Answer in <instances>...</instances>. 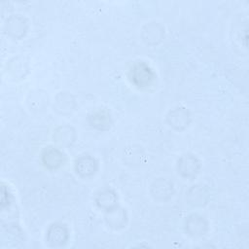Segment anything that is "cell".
Masks as SVG:
<instances>
[{"label":"cell","instance_id":"obj_10","mask_svg":"<svg viewBox=\"0 0 249 249\" xmlns=\"http://www.w3.org/2000/svg\"><path fill=\"white\" fill-rule=\"evenodd\" d=\"M88 120L89 124L98 130H107L112 124L111 115L105 109H97L91 112L89 115Z\"/></svg>","mask_w":249,"mask_h":249},{"label":"cell","instance_id":"obj_1","mask_svg":"<svg viewBox=\"0 0 249 249\" xmlns=\"http://www.w3.org/2000/svg\"><path fill=\"white\" fill-rule=\"evenodd\" d=\"M132 83L138 88L149 87L155 80L156 75L151 67L144 61H137L130 70Z\"/></svg>","mask_w":249,"mask_h":249},{"label":"cell","instance_id":"obj_8","mask_svg":"<svg viewBox=\"0 0 249 249\" xmlns=\"http://www.w3.org/2000/svg\"><path fill=\"white\" fill-rule=\"evenodd\" d=\"M75 169L81 177H90L97 170V161L89 155L81 156L75 161Z\"/></svg>","mask_w":249,"mask_h":249},{"label":"cell","instance_id":"obj_16","mask_svg":"<svg viewBox=\"0 0 249 249\" xmlns=\"http://www.w3.org/2000/svg\"><path fill=\"white\" fill-rule=\"evenodd\" d=\"M74 108V100L71 95L66 94L65 92H61L56 97V110L60 109L61 113H65V111H71Z\"/></svg>","mask_w":249,"mask_h":249},{"label":"cell","instance_id":"obj_12","mask_svg":"<svg viewBox=\"0 0 249 249\" xmlns=\"http://www.w3.org/2000/svg\"><path fill=\"white\" fill-rule=\"evenodd\" d=\"M209 193L203 186H193L187 193V200L193 206H202L207 203Z\"/></svg>","mask_w":249,"mask_h":249},{"label":"cell","instance_id":"obj_6","mask_svg":"<svg viewBox=\"0 0 249 249\" xmlns=\"http://www.w3.org/2000/svg\"><path fill=\"white\" fill-rule=\"evenodd\" d=\"M151 194L153 197L160 201L169 199L173 194V184L165 178H159L151 185Z\"/></svg>","mask_w":249,"mask_h":249},{"label":"cell","instance_id":"obj_13","mask_svg":"<svg viewBox=\"0 0 249 249\" xmlns=\"http://www.w3.org/2000/svg\"><path fill=\"white\" fill-rule=\"evenodd\" d=\"M105 220L107 224L115 229H120L124 227L126 224V212L124 209L120 208L118 206H115L114 208L106 211Z\"/></svg>","mask_w":249,"mask_h":249},{"label":"cell","instance_id":"obj_9","mask_svg":"<svg viewBox=\"0 0 249 249\" xmlns=\"http://www.w3.org/2000/svg\"><path fill=\"white\" fill-rule=\"evenodd\" d=\"M68 239V231L61 224H53L47 231V241L51 246H61Z\"/></svg>","mask_w":249,"mask_h":249},{"label":"cell","instance_id":"obj_7","mask_svg":"<svg viewBox=\"0 0 249 249\" xmlns=\"http://www.w3.org/2000/svg\"><path fill=\"white\" fill-rule=\"evenodd\" d=\"M207 228L206 220L198 214H192L185 221V230L188 234L193 237L204 235L207 231Z\"/></svg>","mask_w":249,"mask_h":249},{"label":"cell","instance_id":"obj_14","mask_svg":"<svg viewBox=\"0 0 249 249\" xmlns=\"http://www.w3.org/2000/svg\"><path fill=\"white\" fill-rule=\"evenodd\" d=\"M117 195L114 191L105 189L99 192L95 196V202L98 207L108 211L117 206Z\"/></svg>","mask_w":249,"mask_h":249},{"label":"cell","instance_id":"obj_17","mask_svg":"<svg viewBox=\"0 0 249 249\" xmlns=\"http://www.w3.org/2000/svg\"><path fill=\"white\" fill-rule=\"evenodd\" d=\"M9 198L10 195L8 193V190L6 189L5 186H2V197H1V207L4 208L6 205L9 204Z\"/></svg>","mask_w":249,"mask_h":249},{"label":"cell","instance_id":"obj_15","mask_svg":"<svg viewBox=\"0 0 249 249\" xmlns=\"http://www.w3.org/2000/svg\"><path fill=\"white\" fill-rule=\"evenodd\" d=\"M54 141L60 146H70L75 140V130L68 125L58 127L53 134Z\"/></svg>","mask_w":249,"mask_h":249},{"label":"cell","instance_id":"obj_11","mask_svg":"<svg viewBox=\"0 0 249 249\" xmlns=\"http://www.w3.org/2000/svg\"><path fill=\"white\" fill-rule=\"evenodd\" d=\"M164 35L163 27L158 22H150L142 29V38L147 44H158Z\"/></svg>","mask_w":249,"mask_h":249},{"label":"cell","instance_id":"obj_4","mask_svg":"<svg viewBox=\"0 0 249 249\" xmlns=\"http://www.w3.org/2000/svg\"><path fill=\"white\" fill-rule=\"evenodd\" d=\"M166 119L169 125L176 130L185 129L191 122L190 112L183 107H177L169 111Z\"/></svg>","mask_w":249,"mask_h":249},{"label":"cell","instance_id":"obj_5","mask_svg":"<svg viewBox=\"0 0 249 249\" xmlns=\"http://www.w3.org/2000/svg\"><path fill=\"white\" fill-rule=\"evenodd\" d=\"M5 30L11 37L20 39L24 36L27 30L26 19L19 15H13L7 19L5 23Z\"/></svg>","mask_w":249,"mask_h":249},{"label":"cell","instance_id":"obj_3","mask_svg":"<svg viewBox=\"0 0 249 249\" xmlns=\"http://www.w3.org/2000/svg\"><path fill=\"white\" fill-rule=\"evenodd\" d=\"M42 161L47 168L53 170L64 164L65 156L59 149L49 146L42 152Z\"/></svg>","mask_w":249,"mask_h":249},{"label":"cell","instance_id":"obj_2","mask_svg":"<svg viewBox=\"0 0 249 249\" xmlns=\"http://www.w3.org/2000/svg\"><path fill=\"white\" fill-rule=\"evenodd\" d=\"M177 169L181 176L192 179L198 173L200 169V161L196 156L192 154H185L179 158Z\"/></svg>","mask_w":249,"mask_h":249}]
</instances>
